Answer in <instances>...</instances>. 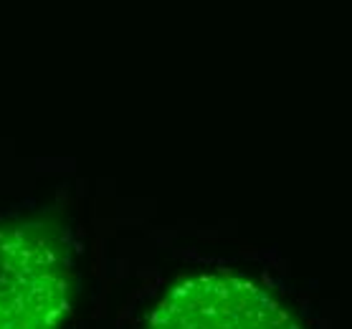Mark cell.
Listing matches in <instances>:
<instances>
[{
    "instance_id": "obj_1",
    "label": "cell",
    "mask_w": 352,
    "mask_h": 329,
    "mask_svg": "<svg viewBox=\"0 0 352 329\" xmlns=\"http://www.w3.org/2000/svg\"><path fill=\"white\" fill-rule=\"evenodd\" d=\"M76 286L61 218L43 213L0 220V329H64Z\"/></svg>"
},
{
    "instance_id": "obj_2",
    "label": "cell",
    "mask_w": 352,
    "mask_h": 329,
    "mask_svg": "<svg viewBox=\"0 0 352 329\" xmlns=\"http://www.w3.org/2000/svg\"><path fill=\"white\" fill-rule=\"evenodd\" d=\"M144 329H305L284 299L254 276L192 271L155 302Z\"/></svg>"
}]
</instances>
